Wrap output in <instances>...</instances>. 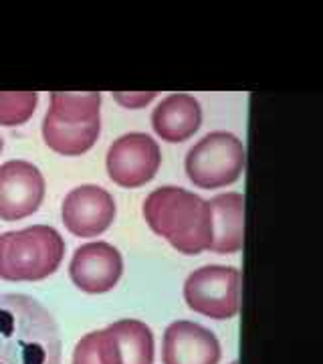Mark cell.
<instances>
[{"label": "cell", "mask_w": 323, "mask_h": 364, "mask_svg": "<svg viewBox=\"0 0 323 364\" xmlns=\"http://www.w3.org/2000/svg\"><path fill=\"white\" fill-rule=\"evenodd\" d=\"M116 342L119 364L154 363V336L152 330L140 320H119L107 326Z\"/></svg>", "instance_id": "5bb4252c"}, {"label": "cell", "mask_w": 323, "mask_h": 364, "mask_svg": "<svg viewBox=\"0 0 323 364\" xmlns=\"http://www.w3.org/2000/svg\"><path fill=\"white\" fill-rule=\"evenodd\" d=\"M61 215L65 227L73 235L95 237L107 231L116 219V200L102 186L85 184L65 196Z\"/></svg>", "instance_id": "9c48e42d"}, {"label": "cell", "mask_w": 323, "mask_h": 364, "mask_svg": "<svg viewBox=\"0 0 323 364\" xmlns=\"http://www.w3.org/2000/svg\"><path fill=\"white\" fill-rule=\"evenodd\" d=\"M2 146H4V142H2V138H0V152H2Z\"/></svg>", "instance_id": "e0dca14e"}, {"label": "cell", "mask_w": 323, "mask_h": 364, "mask_svg": "<svg viewBox=\"0 0 323 364\" xmlns=\"http://www.w3.org/2000/svg\"><path fill=\"white\" fill-rule=\"evenodd\" d=\"M212 217V241L214 253H236L245 243V196L239 193L214 196L208 200Z\"/></svg>", "instance_id": "7c38bea8"}, {"label": "cell", "mask_w": 323, "mask_h": 364, "mask_svg": "<svg viewBox=\"0 0 323 364\" xmlns=\"http://www.w3.org/2000/svg\"><path fill=\"white\" fill-rule=\"evenodd\" d=\"M37 93L18 91L6 93L0 91V126H21L35 114Z\"/></svg>", "instance_id": "2e32d148"}, {"label": "cell", "mask_w": 323, "mask_h": 364, "mask_svg": "<svg viewBox=\"0 0 323 364\" xmlns=\"http://www.w3.org/2000/svg\"><path fill=\"white\" fill-rule=\"evenodd\" d=\"M63 255V237L47 225L0 235V279L40 282L57 272Z\"/></svg>", "instance_id": "277c9868"}, {"label": "cell", "mask_w": 323, "mask_h": 364, "mask_svg": "<svg viewBox=\"0 0 323 364\" xmlns=\"http://www.w3.org/2000/svg\"><path fill=\"white\" fill-rule=\"evenodd\" d=\"M43 198L45 178L35 164L11 160L0 166V219H25L40 207Z\"/></svg>", "instance_id": "ba28073f"}, {"label": "cell", "mask_w": 323, "mask_h": 364, "mask_svg": "<svg viewBox=\"0 0 323 364\" xmlns=\"http://www.w3.org/2000/svg\"><path fill=\"white\" fill-rule=\"evenodd\" d=\"M233 364H236V363H233Z\"/></svg>", "instance_id": "ac0fdd59"}, {"label": "cell", "mask_w": 323, "mask_h": 364, "mask_svg": "<svg viewBox=\"0 0 323 364\" xmlns=\"http://www.w3.org/2000/svg\"><path fill=\"white\" fill-rule=\"evenodd\" d=\"M0 364H61L59 328L37 299L0 296Z\"/></svg>", "instance_id": "6da1fadb"}, {"label": "cell", "mask_w": 323, "mask_h": 364, "mask_svg": "<svg viewBox=\"0 0 323 364\" xmlns=\"http://www.w3.org/2000/svg\"><path fill=\"white\" fill-rule=\"evenodd\" d=\"M73 364H119L109 328L91 332L79 340L73 352Z\"/></svg>", "instance_id": "9a60e30c"}, {"label": "cell", "mask_w": 323, "mask_h": 364, "mask_svg": "<svg viewBox=\"0 0 323 364\" xmlns=\"http://www.w3.org/2000/svg\"><path fill=\"white\" fill-rule=\"evenodd\" d=\"M202 124L200 104L188 93H174L152 114L155 134L166 142H184L192 138Z\"/></svg>", "instance_id": "4fadbf2b"}, {"label": "cell", "mask_w": 323, "mask_h": 364, "mask_svg": "<svg viewBox=\"0 0 323 364\" xmlns=\"http://www.w3.org/2000/svg\"><path fill=\"white\" fill-rule=\"evenodd\" d=\"M188 308L214 320H229L241 306V273L226 265H207L188 275L184 284Z\"/></svg>", "instance_id": "8992f818"}, {"label": "cell", "mask_w": 323, "mask_h": 364, "mask_svg": "<svg viewBox=\"0 0 323 364\" xmlns=\"http://www.w3.org/2000/svg\"><path fill=\"white\" fill-rule=\"evenodd\" d=\"M162 360L164 364H219L220 344L204 326L180 320L164 332Z\"/></svg>", "instance_id": "8fae6325"}, {"label": "cell", "mask_w": 323, "mask_h": 364, "mask_svg": "<svg viewBox=\"0 0 323 364\" xmlns=\"http://www.w3.org/2000/svg\"><path fill=\"white\" fill-rule=\"evenodd\" d=\"M246 162L245 146L229 132L204 136L186 156V174L200 188H219L239 181Z\"/></svg>", "instance_id": "5b68a950"}, {"label": "cell", "mask_w": 323, "mask_h": 364, "mask_svg": "<svg viewBox=\"0 0 323 364\" xmlns=\"http://www.w3.org/2000/svg\"><path fill=\"white\" fill-rule=\"evenodd\" d=\"M124 272L121 255L109 243H89L75 251L69 275L85 294H105L117 286Z\"/></svg>", "instance_id": "30bf717a"}, {"label": "cell", "mask_w": 323, "mask_h": 364, "mask_svg": "<svg viewBox=\"0 0 323 364\" xmlns=\"http://www.w3.org/2000/svg\"><path fill=\"white\" fill-rule=\"evenodd\" d=\"M143 219L155 235L184 255L210 249L212 217L208 200L180 186H162L143 203Z\"/></svg>", "instance_id": "7a4b0ae2"}, {"label": "cell", "mask_w": 323, "mask_h": 364, "mask_svg": "<svg viewBox=\"0 0 323 364\" xmlns=\"http://www.w3.org/2000/svg\"><path fill=\"white\" fill-rule=\"evenodd\" d=\"M160 146L148 134H126L107 152V174L124 188H138L150 182L160 168Z\"/></svg>", "instance_id": "52a82bcc"}, {"label": "cell", "mask_w": 323, "mask_h": 364, "mask_svg": "<svg viewBox=\"0 0 323 364\" xmlns=\"http://www.w3.org/2000/svg\"><path fill=\"white\" fill-rule=\"evenodd\" d=\"M99 93H53L43 122L45 144L63 156L85 154L99 138Z\"/></svg>", "instance_id": "3957f363"}]
</instances>
